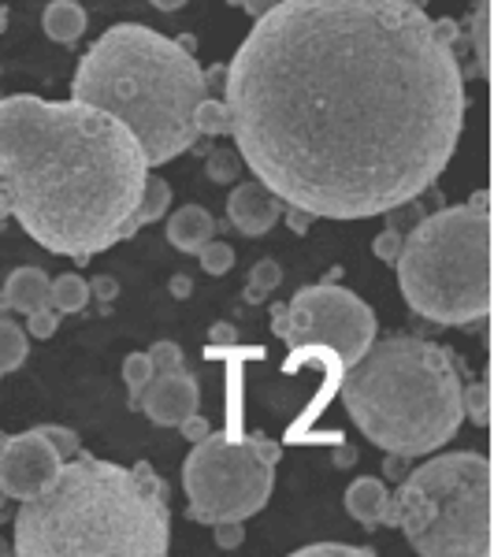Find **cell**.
<instances>
[{
    "instance_id": "cell-20",
    "label": "cell",
    "mask_w": 494,
    "mask_h": 557,
    "mask_svg": "<svg viewBox=\"0 0 494 557\" xmlns=\"http://www.w3.org/2000/svg\"><path fill=\"white\" fill-rule=\"evenodd\" d=\"M168 209H172V186H168V178L149 172L146 175V190H141V205H138V212H134V220H138V227H149V223H157Z\"/></svg>"
},
{
    "instance_id": "cell-51",
    "label": "cell",
    "mask_w": 494,
    "mask_h": 557,
    "mask_svg": "<svg viewBox=\"0 0 494 557\" xmlns=\"http://www.w3.org/2000/svg\"><path fill=\"white\" fill-rule=\"evenodd\" d=\"M0 380H4V372H0Z\"/></svg>"
},
{
    "instance_id": "cell-27",
    "label": "cell",
    "mask_w": 494,
    "mask_h": 557,
    "mask_svg": "<svg viewBox=\"0 0 494 557\" xmlns=\"http://www.w3.org/2000/svg\"><path fill=\"white\" fill-rule=\"evenodd\" d=\"M38 431H41L45 438H49L52 450L64 457V461H71V457H78V450H83V443H78V431L60 428V424H41Z\"/></svg>"
},
{
    "instance_id": "cell-17",
    "label": "cell",
    "mask_w": 494,
    "mask_h": 557,
    "mask_svg": "<svg viewBox=\"0 0 494 557\" xmlns=\"http://www.w3.org/2000/svg\"><path fill=\"white\" fill-rule=\"evenodd\" d=\"M49 305L64 317V312H83L89 305V283L78 272H64L49 283Z\"/></svg>"
},
{
    "instance_id": "cell-11",
    "label": "cell",
    "mask_w": 494,
    "mask_h": 557,
    "mask_svg": "<svg viewBox=\"0 0 494 557\" xmlns=\"http://www.w3.org/2000/svg\"><path fill=\"white\" fill-rule=\"evenodd\" d=\"M138 409L157 428H178L190 412L201 409V386H197V380L186 368H178V372H157L152 383L141 391Z\"/></svg>"
},
{
    "instance_id": "cell-48",
    "label": "cell",
    "mask_w": 494,
    "mask_h": 557,
    "mask_svg": "<svg viewBox=\"0 0 494 557\" xmlns=\"http://www.w3.org/2000/svg\"><path fill=\"white\" fill-rule=\"evenodd\" d=\"M8 443V435H4V431H0V446H4Z\"/></svg>"
},
{
    "instance_id": "cell-9",
    "label": "cell",
    "mask_w": 494,
    "mask_h": 557,
    "mask_svg": "<svg viewBox=\"0 0 494 557\" xmlns=\"http://www.w3.org/2000/svg\"><path fill=\"white\" fill-rule=\"evenodd\" d=\"M272 331L294 354L320 346L331 349L343 368H349L375 343L380 323H375V312L368 309L365 298L323 278V283L301 286L291 305H275Z\"/></svg>"
},
{
    "instance_id": "cell-8",
    "label": "cell",
    "mask_w": 494,
    "mask_h": 557,
    "mask_svg": "<svg viewBox=\"0 0 494 557\" xmlns=\"http://www.w3.org/2000/svg\"><path fill=\"white\" fill-rule=\"evenodd\" d=\"M283 446L268 435L235 438L227 431H212L183 461V491L190 498L186 520L194 524H220V520H246L268 506L275 487V465Z\"/></svg>"
},
{
    "instance_id": "cell-3",
    "label": "cell",
    "mask_w": 494,
    "mask_h": 557,
    "mask_svg": "<svg viewBox=\"0 0 494 557\" xmlns=\"http://www.w3.org/2000/svg\"><path fill=\"white\" fill-rule=\"evenodd\" d=\"M172 550V491L149 461L123 469L78 450L57 480L15 513L20 557H164Z\"/></svg>"
},
{
    "instance_id": "cell-16",
    "label": "cell",
    "mask_w": 494,
    "mask_h": 557,
    "mask_svg": "<svg viewBox=\"0 0 494 557\" xmlns=\"http://www.w3.org/2000/svg\"><path fill=\"white\" fill-rule=\"evenodd\" d=\"M41 30L60 45H75L86 34V8L78 0H52L41 12Z\"/></svg>"
},
{
    "instance_id": "cell-2",
    "label": "cell",
    "mask_w": 494,
    "mask_h": 557,
    "mask_svg": "<svg viewBox=\"0 0 494 557\" xmlns=\"http://www.w3.org/2000/svg\"><path fill=\"white\" fill-rule=\"evenodd\" d=\"M149 172L138 138L101 108L0 97V194L49 253L86 264L138 235Z\"/></svg>"
},
{
    "instance_id": "cell-6",
    "label": "cell",
    "mask_w": 494,
    "mask_h": 557,
    "mask_svg": "<svg viewBox=\"0 0 494 557\" xmlns=\"http://www.w3.org/2000/svg\"><path fill=\"white\" fill-rule=\"evenodd\" d=\"M398 290L417 317L443 327L483 323L491 312V215L450 205L406 231Z\"/></svg>"
},
{
    "instance_id": "cell-4",
    "label": "cell",
    "mask_w": 494,
    "mask_h": 557,
    "mask_svg": "<svg viewBox=\"0 0 494 557\" xmlns=\"http://www.w3.org/2000/svg\"><path fill=\"white\" fill-rule=\"evenodd\" d=\"M205 97L212 94L194 52L146 23L108 26L71 75V101L120 120L138 138L149 168L197 146L194 112Z\"/></svg>"
},
{
    "instance_id": "cell-26",
    "label": "cell",
    "mask_w": 494,
    "mask_h": 557,
    "mask_svg": "<svg viewBox=\"0 0 494 557\" xmlns=\"http://www.w3.org/2000/svg\"><path fill=\"white\" fill-rule=\"evenodd\" d=\"M197 257H201V268H205L209 275H227L231 268H235V249H231L227 242H215V238H212L209 246H205Z\"/></svg>"
},
{
    "instance_id": "cell-19",
    "label": "cell",
    "mask_w": 494,
    "mask_h": 557,
    "mask_svg": "<svg viewBox=\"0 0 494 557\" xmlns=\"http://www.w3.org/2000/svg\"><path fill=\"white\" fill-rule=\"evenodd\" d=\"M469 41L476 52V75L487 78L491 75V0H476L472 26H469Z\"/></svg>"
},
{
    "instance_id": "cell-25",
    "label": "cell",
    "mask_w": 494,
    "mask_h": 557,
    "mask_svg": "<svg viewBox=\"0 0 494 557\" xmlns=\"http://www.w3.org/2000/svg\"><path fill=\"white\" fill-rule=\"evenodd\" d=\"M461 412L472 420L476 428L491 424V386L487 383H472L461 391Z\"/></svg>"
},
{
    "instance_id": "cell-5",
    "label": "cell",
    "mask_w": 494,
    "mask_h": 557,
    "mask_svg": "<svg viewBox=\"0 0 494 557\" xmlns=\"http://www.w3.org/2000/svg\"><path fill=\"white\" fill-rule=\"evenodd\" d=\"M338 386L349 420L383 454H435L465 420V383L454 354L417 335L375 338Z\"/></svg>"
},
{
    "instance_id": "cell-7",
    "label": "cell",
    "mask_w": 494,
    "mask_h": 557,
    "mask_svg": "<svg viewBox=\"0 0 494 557\" xmlns=\"http://www.w3.org/2000/svg\"><path fill=\"white\" fill-rule=\"evenodd\" d=\"M383 524L424 557H491V461L480 450L435 454L391 494Z\"/></svg>"
},
{
    "instance_id": "cell-18",
    "label": "cell",
    "mask_w": 494,
    "mask_h": 557,
    "mask_svg": "<svg viewBox=\"0 0 494 557\" xmlns=\"http://www.w3.org/2000/svg\"><path fill=\"white\" fill-rule=\"evenodd\" d=\"M30 357V335L20 327V320L0 317V372H20Z\"/></svg>"
},
{
    "instance_id": "cell-32",
    "label": "cell",
    "mask_w": 494,
    "mask_h": 557,
    "mask_svg": "<svg viewBox=\"0 0 494 557\" xmlns=\"http://www.w3.org/2000/svg\"><path fill=\"white\" fill-rule=\"evenodd\" d=\"M212 539L220 550H238L246 543V528H242V520H220V524H212Z\"/></svg>"
},
{
    "instance_id": "cell-1",
    "label": "cell",
    "mask_w": 494,
    "mask_h": 557,
    "mask_svg": "<svg viewBox=\"0 0 494 557\" xmlns=\"http://www.w3.org/2000/svg\"><path fill=\"white\" fill-rule=\"evenodd\" d=\"M231 138L257 183L312 220H368L446 172L469 94L412 0H280L227 64Z\"/></svg>"
},
{
    "instance_id": "cell-39",
    "label": "cell",
    "mask_w": 494,
    "mask_h": 557,
    "mask_svg": "<svg viewBox=\"0 0 494 557\" xmlns=\"http://www.w3.org/2000/svg\"><path fill=\"white\" fill-rule=\"evenodd\" d=\"M331 461H335V469H349V465H357V446H349V443L335 446V450H331Z\"/></svg>"
},
{
    "instance_id": "cell-15",
    "label": "cell",
    "mask_w": 494,
    "mask_h": 557,
    "mask_svg": "<svg viewBox=\"0 0 494 557\" xmlns=\"http://www.w3.org/2000/svg\"><path fill=\"white\" fill-rule=\"evenodd\" d=\"M49 283L52 278L45 275L41 268H34V264L15 268L4 283V294H8V301H12V312L30 317V312L45 309V305H49Z\"/></svg>"
},
{
    "instance_id": "cell-47",
    "label": "cell",
    "mask_w": 494,
    "mask_h": 557,
    "mask_svg": "<svg viewBox=\"0 0 494 557\" xmlns=\"http://www.w3.org/2000/svg\"><path fill=\"white\" fill-rule=\"evenodd\" d=\"M8 220V201H4V194H0V223Z\"/></svg>"
},
{
    "instance_id": "cell-40",
    "label": "cell",
    "mask_w": 494,
    "mask_h": 557,
    "mask_svg": "<svg viewBox=\"0 0 494 557\" xmlns=\"http://www.w3.org/2000/svg\"><path fill=\"white\" fill-rule=\"evenodd\" d=\"M286 223H291L294 235H305V231H309V223H312V215L301 212V209H291V205H286Z\"/></svg>"
},
{
    "instance_id": "cell-12",
    "label": "cell",
    "mask_w": 494,
    "mask_h": 557,
    "mask_svg": "<svg viewBox=\"0 0 494 557\" xmlns=\"http://www.w3.org/2000/svg\"><path fill=\"white\" fill-rule=\"evenodd\" d=\"M280 215H283V201L264 183H257V178L238 183L227 197V223L238 227L246 238L268 235L280 223Z\"/></svg>"
},
{
    "instance_id": "cell-14",
    "label": "cell",
    "mask_w": 494,
    "mask_h": 557,
    "mask_svg": "<svg viewBox=\"0 0 494 557\" xmlns=\"http://www.w3.org/2000/svg\"><path fill=\"white\" fill-rule=\"evenodd\" d=\"M346 513L365 528H375L383 524V513H387V502H391V491L383 480L375 475H357L354 483L346 487Z\"/></svg>"
},
{
    "instance_id": "cell-30",
    "label": "cell",
    "mask_w": 494,
    "mask_h": 557,
    "mask_svg": "<svg viewBox=\"0 0 494 557\" xmlns=\"http://www.w3.org/2000/svg\"><path fill=\"white\" fill-rule=\"evenodd\" d=\"M149 361L157 372H178V368H186L183 349H178V343H168V338L149 349Z\"/></svg>"
},
{
    "instance_id": "cell-33",
    "label": "cell",
    "mask_w": 494,
    "mask_h": 557,
    "mask_svg": "<svg viewBox=\"0 0 494 557\" xmlns=\"http://www.w3.org/2000/svg\"><path fill=\"white\" fill-rule=\"evenodd\" d=\"M89 298L112 305L115 298H120V278H112V275H94V278H89Z\"/></svg>"
},
{
    "instance_id": "cell-49",
    "label": "cell",
    "mask_w": 494,
    "mask_h": 557,
    "mask_svg": "<svg viewBox=\"0 0 494 557\" xmlns=\"http://www.w3.org/2000/svg\"><path fill=\"white\" fill-rule=\"evenodd\" d=\"M4 20H8V12H0V26H4Z\"/></svg>"
},
{
    "instance_id": "cell-29",
    "label": "cell",
    "mask_w": 494,
    "mask_h": 557,
    "mask_svg": "<svg viewBox=\"0 0 494 557\" xmlns=\"http://www.w3.org/2000/svg\"><path fill=\"white\" fill-rule=\"evenodd\" d=\"M402 246H406V231H398V227H387L372 238V253L380 257L383 264H394L402 253Z\"/></svg>"
},
{
    "instance_id": "cell-34",
    "label": "cell",
    "mask_w": 494,
    "mask_h": 557,
    "mask_svg": "<svg viewBox=\"0 0 494 557\" xmlns=\"http://www.w3.org/2000/svg\"><path fill=\"white\" fill-rule=\"evenodd\" d=\"M178 431H183V438L186 443H201L205 435H212V428H209V420L201 417V412H190V417L183 420V424H178Z\"/></svg>"
},
{
    "instance_id": "cell-46",
    "label": "cell",
    "mask_w": 494,
    "mask_h": 557,
    "mask_svg": "<svg viewBox=\"0 0 494 557\" xmlns=\"http://www.w3.org/2000/svg\"><path fill=\"white\" fill-rule=\"evenodd\" d=\"M12 554V543H4V535H0V557H8Z\"/></svg>"
},
{
    "instance_id": "cell-28",
    "label": "cell",
    "mask_w": 494,
    "mask_h": 557,
    "mask_svg": "<svg viewBox=\"0 0 494 557\" xmlns=\"http://www.w3.org/2000/svg\"><path fill=\"white\" fill-rule=\"evenodd\" d=\"M298 557H372V546H354V543H312V546H301Z\"/></svg>"
},
{
    "instance_id": "cell-22",
    "label": "cell",
    "mask_w": 494,
    "mask_h": 557,
    "mask_svg": "<svg viewBox=\"0 0 494 557\" xmlns=\"http://www.w3.org/2000/svg\"><path fill=\"white\" fill-rule=\"evenodd\" d=\"M197 123V138H220V134H231V112L220 97H205L194 112Z\"/></svg>"
},
{
    "instance_id": "cell-42",
    "label": "cell",
    "mask_w": 494,
    "mask_h": 557,
    "mask_svg": "<svg viewBox=\"0 0 494 557\" xmlns=\"http://www.w3.org/2000/svg\"><path fill=\"white\" fill-rule=\"evenodd\" d=\"M152 8H157V12H178V8L186 4V0H149Z\"/></svg>"
},
{
    "instance_id": "cell-36",
    "label": "cell",
    "mask_w": 494,
    "mask_h": 557,
    "mask_svg": "<svg viewBox=\"0 0 494 557\" xmlns=\"http://www.w3.org/2000/svg\"><path fill=\"white\" fill-rule=\"evenodd\" d=\"M238 343V331L231 323H215L212 335H209V346H235Z\"/></svg>"
},
{
    "instance_id": "cell-24",
    "label": "cell",
    "mask_w": 494,
    "mask_h": 557,
    "mask_svg": "<svg viewBox=\"0 0 494 557\" xmlns=\"http://www.w3.org/2000/svg\"><path fill=\"white\" fill-rule=\"evenodd\" d=\"M152 375H157V368H152L149 354H131L127 361H123V383L131 386V409H138L141 391L152 383Z\"/></svg>"
},
{
    "instance_id": "cell-13",
    "label": "cell",
    "mask_w": 494,
    "mask_h": 557,
    "mask_svg": "<svg viewBox=\"0 0 494 557\" xmlns=\"http://www.w3.org/2000/svg\"><path fill=\"white\" fill-rule=\"evenodd\" d=\"M212 238H215V220L201 205H186V209H175L168 215V242H172L178 253L197 257Z\"/></svg>"
},
{
    "instance_id": "cell-21",
    "label": "cell",
    "mask_w": 494,
    "mask_h": 557,
    "mask_svg": "<svg viewBox=\"0 0 494 557\" xmlns=\"http://www.w3.org/2000/svg\"><path fill=\"white\" fill-rule=\"evenodd\" d=\"M283 283V268H280V260H272V257H264V260H257L254 268H249V278H246V298L249 305H260L268 298V294L275 290V286Z\"/></svg>"
},
{
    "instance_id": "cell-43",
    "label": "cell",
    "mask_w": 494,
    "mask_h": 557,
    "mask_svg": "<svg viewBox=\"0 0 494 557\" xmlns=\"http://www.w3.org/2000/svg\"><path fill=\"white\" fill-rule=\"evenodd\" d=\"M469 205H476V209H487V190H476Z\"/></svg>"
},
{
    "instance_id": "cell-38",
    "label": "cell",
    "mask_w": 494,
    "mask_h": 557,
    "mask_svg": "<svg viewBox=\"0 0 494 557\" xmlns=\"http://www.w3.org/2000/svg\"><path fill=\"white\" fill-rule=\"evenodd\" d=\"M205 86H209V94H223V86H227V64H215L205 71Z\"/></svg>"
},
{
    "instance_id": "cell-31",
    "label": "cell",
    "mask_w": 494,
    "mask_h": 557,
    "mask_svg": "<svg viewBox=\"0 0 494 557\" xmlns=\"http://www.w3.org/2000/svg\"><path fill=\"white\" fill-rule=\"evenodd\" d=\"M57 331H60V312L52 305H45V309L26 317V335L30 338H52Z\"/></svg>"
},
{
    "instance_id": "cell-50",
    "label": "cell",
    "mask_w": 494,
    "mask_h": 557,
    "mask_svg": "<svg viewBox=\"0 0 494 557\" xmlns=\"http://www.w3.org/2000/svg\"><path fill=\"white\" fill-rule=\"evenodd\" d=\"M227 4H231V8H238V0H227Z\"/></svg>"
},
{
    "instance_id": "cell-37",
    "label": "cell",
    "mask_w": 494,
    "mask_h": 557,
    "mask_svg": "<svg viewBox=\"0 0 494 557\" xmlns=\"http://www.w3.org/2000/svg\"><path fill=\"white\" fill-rule=\"evenodd\" d=\"M275 4H280V0H238V8H242V12H246L254 23L260 20V15H268V12H272Z\"/></svg>"
},
{
    "instance_id": "cell-45",
    "label": "cell",
    "mask_w": 494,
    "mask_h": 557,
    "mask_svg": "<svg viewBox=\"0 0 494 557\" xmlns=\"http://www.w3.org/2000/svg\"><path fill=\"white\" fill-rule=\"evenodd\" d=\"M8 502H12V498H8V494H4V487H0V520L8 517Z\"/></svg>"
},
{
    "instance_id": "cell-23",
    "label": "cell",
    "mask_w": 494,
    "mask_h": 557,
    "mask_svg": "<svg viewBox=\"0 0 494 557\" xmlns=\"http://www.w3.org/2000/svg\"><path fill=\"white\" fill-rule=\"evenodd\" d=\"M242 168H246V164H242L238 149H220V146H212L209 152H205V175H209L212 183H220V186L238 183Z\"/></svg>"
},
{
    "instance_id": "cell-35",
    "label": "cell",
    "mask_w": 494,
    "mask_h": 557,
    "mask_svg": "<svg viewBox=\"0 0 494 557\" xmlns=\"http://www.w3.org/2000/svg\"><path fill=\"white\" fill-rule=\"evenodd\" d=\"M409 461L412 457H402V454H387V461H383V475L394 483H402L406 480V472H409Z\"/></svg>"
},
{
    "instance_id": "cell-41",
    "label": "cell",
    "mask_w": 494,
    "mask_h": 557,
    "mask_svg": "<svg viewBox=\"0 0 494 557\" xmlns=\"http://www.w3.org/2000/svg\"><path fill=\"white\" fill-rule=\"evenodd\" d=\"M190 290H194V286H190V278H186V275L172 278V294H175V298H190Z\"/></svg>"
},
{
    "instance_id": "cell-44",
    "label": "cell",
    "mask_w": 494,
    "mask_h": 557,
    "mask_svg": "<svg viewBox=\"0 0 494 557\" xmlns=\"http://www.w3.org/2000/svg\"><path fill=\"white\" fill-rule=\"evenodd\" d=\"M8 312H12V301H8V294L0 290V317H8Z\"/></svg>"
},
{
    "instance_id": "cell-10",
    "label": "cell",
    "mask_w": 494,
    "mask_h": 557,
    "mask_svg": "<svg viewBox=\"0 0 494 557\" xmlns=\"http://www.w3.org/2000/svg\"><path fill=\"white\" fill-rule=\"evenodd\" d=\"M60 465H64V457L52 450V443L38 428L23 431V435H8V443L0 446V487L15 502L38 498L57 480Z\"/></svg>"
}]
</instances>
